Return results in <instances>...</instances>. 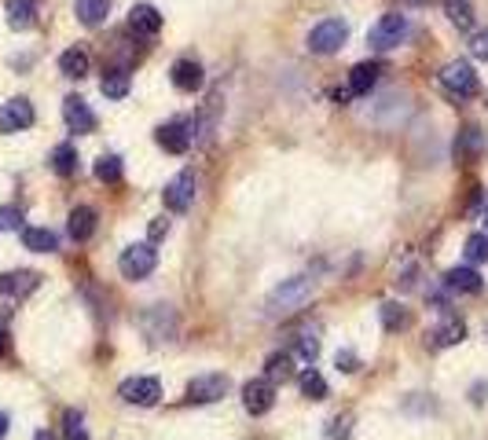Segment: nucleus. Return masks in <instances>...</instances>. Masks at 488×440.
<instances>
[{
  "label": "nucleus",
  "mask_w": 488,
  "mask_h": 440,
  "mask_svg": "<svg viewBox=\"0 0 488 440\" xmlns=\"http://www.w3.org/2000/svg\"><path fill=\"white\" fill-rule=\"evenodd\" d=\"M312 294H316V283L309 275L283 279V287H275L272 298H268V312L272 315H294V312H301L312 301Z\"/></svg>",
  "instance_id": "nucleus-1"
},
{
  "label": "nucleus",
  "mask_w": 488,
  "mask_h": 440,
  "mask_svg": "<svg viewBox=\"0 0 488 440\" xmlns=\"http://www.w3.org/2000/svg\"><path fill=\"white\" fill-rule=\"evenodd\" d=\"M437 82H440V89H444V92L456 96V99H474V96L481 92V77H477V73H474V66H470V63H463V59L444 63V66H440V73H437Z\"/></svg>",
  "instance_id": "nucleus-2"
},
{
  "label": "nucleus",
  "mask_w": 488,
  "mask_h": 440,
  "mask_svg": "<svg viewBox=\"0 0 488 440\" xmlns=\"http://www.w3.org/2000/svg\"><path fill=\"white\" fill-rule=\"evenodd\" d=\"M349 41V22L345 19H319L309 30V52L312 56H335Z\"/></svg>",
  "instance_id": "nucleus-3"
},
{
  "label": "nucleus",
  "mask_w": 488,
  "mask_h": 440,
  "mask_svg": "<svg viewBox=\"0 0 488 440\" xmlns=\"http://www.w3.org/2000/svg\"><path fill=\"white\" fill-rule=\"evenodd\" d=\"M404 37H408V15L386 12V15L368 30V45H371L375 52H389V48H400Z\"/></svg>",
  "instance_id": "nucleus-4"
},
{
  "label": "nucleus",
  "mask_w": 488,
  "mask_h": 440,
  "mask_svg": "<svg viewBox=\"0 0 488 440\" xmlns=\"http://www.w3.org/2000/svg\"><path fill=\"white\" fill-rule=\"evenodd\" d=\"M118 268H121V275L126 279H147L154 268H158V250H154V243H136V246H126L121 250V257H118Z\"/></svg>",
  "instance_id": "nucleus-5"
},
{
  "label": "nucleus",
  "mask_w": 488,
  "mask_h": 440,
  "mask_svg": "<svg viewBox=\"0 0 488 440\" xmlns=\"http://www.w3.org/2000/svg\"><path fill=\"white\" fill-rule=\"evenodd\" d=\"M195 169H184V173H177L170 184H166V191H161V198H166V210L170 213H187L191 210V203H195Z\"/></svg>",
  "instance_id": "nucleus-6"
},
{
  "label": "nucleus",
  "mask_w": 488,
  "mask_h": 440,
  "mask_svg": "<svg viewBox=\"0 0 488 440\" xmlns=\"http://www.w3.org/2000/svg\"><path fill=\"white\" fill-rule=\"evenodd\" d=\"M118 396L133 408H154L161 396V385H158V378H126L118 385Z\"/></svg>",
  "instance_id": "nucleus-7"
},
{
  "label": "nucleus",
  "mask_w": 488,
  "mask_h": 440,
  "mask_svg": "<svg viewBox=\"0 0 488 440\" xmlns=\"http://www.w3.org/2000/svg\"><path fill=\"white\" fill-rule=\"evenodd\" d=\"M228 393V375H198L187 382V404H217Z\"/></svg>",
  "instance_id": "nucleus-8"
},
{
  "label": "nucleus",
  "mask_w": 488,
  "mask_h": 440,
  "mask_svg": "<svg viewBox=\"0 0 488 440\" xmlns=\"http://www.w3.org/2000/svg\"><path fill=\"white\" fill-rule=\"evenodd\" d=\"M272 404H275V382L250 378L247 385H242V408H247L250 415H268Z\"/></svg>",
  "instance_id": "nucleus-9"
},
{
  "label": "nucleus",
  "mask_w": 488,
  "mask_h": 440,
  "mask_svg": "<svg viewBox=\"0 0 488 440\" xmlns=\"http://www.w3.org/2000/svg\"><path fill=\"white\" fill-rule=\"evenodd\" d=\"M63 122H66V129L77 133V136L96 133V114H92V107L81 99V96H66V99H63Z\"/></svg>",
  "instance_id": "nucleus-10"
},
{
  "label": "nucleus",
  "mask_w": 488,
  "mask_h": 440,
  "mask_svg": "<svg viewBox=\"0 0 488 440\" xmlns=\"http://www.w3.org/2000/svg\"><path fill=\"white\" fill-rule=\"evenodd\" d=\"M33 103L30 99H12V103H4L0 107V133H22V129H30L33 125Z\"/></svg>",
  "instance_id": "nucleus-11"
},
{
  "label": "nucleus",
  "mask_w": 488,
  "mask_h": 440,
  "mask_svg": "<svg viewBox=\"0 0 488 440\" xmlns=\"http://www.w3.org/2000/svg\"><path fill=\"white\" fill-rule=\"evenodd\" d=\"M144 331L151 341H170L177 334V315L166 308V305H154L147 315H144Z\"/></svg>",
  "instance_id": "nucleus-12"
},
{
  "label": "nucleus",
  "mask_w": 488,
  "mask_h": 440,
  "mask_svg": "<svg viewBox=\"0 0 488 440\" xmlns=\"http://www.w3.org/2000/svg\"><path fill=\"white\" fill-rule=\"evenodd\" d=\"M386 73V66L382 63H375V59H368V63H356L353 70H349V92L353 96H368L375 85H379V77Z\"/></svg>",
  "instance_id": "nucleus-13"
},
{
  "label": "nucleus",
  "mask_w": 488,
  "mask_h": 440,
  "mask_svg": "<svg viewBox=\"0 0 488 440\" xmlns=\"http://www.w3.org/2000/svg\"><path fill=\"white\" fill-rule=\"evenodd\" d=\"M129 30L136 37H154L161 30V12L154 4H133L129 8Z\"/></svg>",
  "instance_id": "nucleus-14"
},
{
  "label": "nucleus",
  "mask_w": 488,
  "mask_h": 440,
  "mask_svg": "<svg viewBox=\"0 0 488 440\" xmlns=\"http://www.w3.org/2000/svg\"><path fill=\"white\" fill-rule=\"evenodd\" d=\"M154 140H158V147H166L170 154H187V147H191V129H187L184 122H170V125H161V129L154 133Z\"/></svg>",
  "instance_id": "nucleus-15"
},
{
  "label": "nucleus",
  "mask_w": 488,
  "mask_h": 440,
  "mask_svg": "<svg viewBox=\"0 0 488 440\" xmlns=\"http://www.w3.org/2000/svg\"><path fill=\"white\" fill-rule=\"evenodd\" d=\"M37 283H40L37 272H4L0 275V294L4 298H26V294L37 290Z\"/></svg>",
  "instance_id": "nucleus-16"
},
{
  "label": "nucleus",
  "mask_w": 488,
  "mask_h": 440,
  "mask_svg": "<svg viewBox=\"0 0 488 440\" xmlns=\"http://www.w3.org/2000/svg\"><path fill=\"white\" fill-rule=\"evenodd\" d=\"M170 73H173V85H177L180 92H198L202 82H206V73H202V66H198L195 59H177Z\"/></svg>",
  "instance_id": "nucleus-17"
},
{
  "label": "nucleus",
  "mask_w": 488,
  "mask_h": 440,
  "mask_svg": "<svg viewBox=\"0 0 488 440\" xmlns=\"http://www.w3.org/2000/svg\"><path fill=\"white\" fill-rule=\"evenodd\" d=\"M66 231H70L74 243H89V238L96 235V210L92 206H74Z\"/></svg>",
  "instance_id": "nucleus-18"
},
{
  "label": "nucleus",
  "mask_w": 488,
  "mask_h": 440,
  "mask_svg": "<svg viewBox=\"0 0 488 440\" xmlns=\"http://www.w3.org/2000/svg\"><path fill=\"white\" fill-rule=\"evenodd\" d=\"M463 338H466L463 319H444L440 327H433V331L426 334V345H430V349H452V345H459Z\"/></svg>",
  "instance_id": "nucleus-19"
},
{
  "label": "nucleus",
  "mask_w": 488,
  "mask_h": 440,
  "mask_svg": "<svg viewBox=\"0 0 488 440\" xmlns=\"http://www.w3.org/2000/svg\"><path fill=\"white\" fill-rule=\"evenodd\" d=\"M59 70H63V77H70V82H81V77H89L92 59H89L85 48H66L59 56Z\"/></svg>",
  "instance_id": "nucleus-20"
},
{
  "label": "nucleus",
  "mask_w": 488,
  "mask_h": 440,
  "mask_svg": "<svg viewBox=\"0 0 488 440\" xmlns=\"http://www.w3.org/2000/svg\"><path fill=\"white\" fill-rule=\"evenodd\" d=\"M22 246L33 254H56L59 250V235L48 228H22Z\"/></svg>",
  "instance_id": "nucleus-21"
},
{
  "label": "nucleus",
  "mask_w": 488,
  "mask_h": 440,
  "mask_svg": "<svg viewBox=\"0 0 488 440\" xmlns=\"http://www.w3.org/2000/svg\"><path fill=\"white\" fill-rule=\"evenodd\" d=\"M444 283H449V290H459V294H481L484 290V279L474 268H452L449 275H444Z\"/></svg>",
  "instance_id": "nucleus-22"
},
{
  "label": "nucleus",
  "mask_w": 488,
  "mask_h": 440,
  "mask_svg": "<svg viewBox=\"0 0 488 440\" xmlns=\"http://www.w3.org/2000/svg\"><path fill=\"white\" fill-rule=\"evenodd\" d=\"M4 15L12 30H30L37 15V0H4Z\"/></svg>",
  "instance_id": "nucleus-23"
},
{
  "label": "nucleus",
  "mask_w": 488,
  "mask_h": 440,
  "mask_svg": "<svg viewBox=\"0 0 488 440\" xmlns=\"http://www.w3.org/2000/svg\"><path fill=\"white\" fill-rule=\"evenodd\" d=\"M74 15H77L81 26H103L107 15H110V0H77Z\"/></svg>",
  "instance_id": "nucleus-24"
},
{
  "label": "nucleus",
  "mask_w": 488,
  "mask_h": 440,
  "mask_svg": "<svg viewBox=\"0 0 488 440\" xmlns=\"http://www.w3.org/2000/svg\"><path fill=\"white\" fill-rule=\"evenodd\" d=\"M100 92L107 99H126L129 96V70L126 66H121V70H107L103 82H100Z\"/></svg>",
  "instance_id": "nucleus-25"
},
{
  "label": "nucleus",
  "mask_w": 488,
  "mask_h": 440,
  "mask_svg": "<svg viewBox=\"0 0 488 440\" xmlns=\"http://www.w3.org/2000/svg\"><path fill=\"white\" fill-rule=\"evenodd\" d=\"M440 4H444V15H449L452 26L470 30V22H474V0H440Z\"/></svg>",
  "instance_id": "nucleus-26"
},
{
  "label": "nucleus",
  "mask_w": 488,
  "mask_h": 440,
  "mask_svg": "<svg viewBox=\"0 0 488 440\" xmlns=\"http://www.w3.org/2000/svg\"><path fill=\"white\" fill-rule=\"evenodd\" d=\"M379 312H382V327H386L389 334L408 331V327H412V312L404 308V305H382Z\"/></svg>",
  "instance_id": "nucleus-27"
},
{
  "label": "nucleus",
  "mask_w": 488,
  "mask_h": 440,
  "mask_svg": "<svg viewBox=\"0 0 488 440\" xmlns=\"http://www.w3.org/2000/svg\"><path fill=\"white\" fill-rule=\"evenodd\" d=\"M265 378H268V382H287V378H294V359H291L287 352L268 356V364H265Z\"/></svg>",
  "instance_id": "nucleus-28"
},
{
  "label": "nucleus",
  "mask_w": 488,
  "mask_h": 440,
  "mask_svg": "<svg viewBox=\"0 0 488 440\" xmlns=\"http://www.w3.org/2000/svg\"><path fill=\"white\" fill-rule=\"evenodd\" d=\"M52 169L59 177H74L77 173V151H74V143H59L52 151Z\"/></svg>",
  "instance_id": "nucleus-29"
},
{
  "label": "nucleus",
  "mask_w": 488,
  "mask_h": 440,
  "mask_svg": "<svg viewBox=\"0 0 488 440\" xmlns=\"http://www.w3.org/2000/svg\"><path fill=\"white\" fill-rule=\"evenodd\" d=\"M298 382H301V393H305L309 400H327V382H323V375H319V371H312V367H309Z\"/></svg>",
  "instance_id": "nucleus-30"
},
{
  "label": "nucleus",
  "mask_w": 488,
  "mask_h": 440,
  "mask_svg": "<svg viewBox=\"0 0 488 440\" xmlns=\"http://www.w3.org/2000/svg\"><path fill=\"white\" fill-rule=\"evenodd\" d=\"M96 180L103 184H118L121 180V158L118 154H103L100 162H96Z\"/></svg>",
  "instance_id": "nucleus-31"
},
{
  "label": "nucleus",
  "mask_w": 488,
  "mask_h": 440,
  "mask_svg": "<svg viewBox=\"0 0 488 440\" xmlns=\"http://www.w3.org/2000/svg\"><path fill=\"white\" fill-rule=\"evenodd\" d=\"M463 250H466V257H470L474 264H484V261H488V235H484V231H474V235L466 238Z\"/></svg>",
  "instance_id": "nucleus-32"
},
{
  "label": "nucleus",
  "mask_w": 488,
  "mask_h": 440,
  "mask_svg": "<svg viewBox=\"0 0 488 440\" xmlns=\"http://www.w3.org/2000/svg\"><path fill=\"white\" fill-rule=\"evenodd\" d=\"M316 356H319V338H316V331H305L298 338V359L301 364H316Z\"/></svg>",
  "instance_id": "nucleus-33"
},
{
  "label": "nucleus",
  "mask_w": 488,
  "mask_h": 440,
  "mask_svg": "<svg viewBox=\"0 0 488 440\" xmlns=\"http://www.w3.org/2000/svg\"><path fill=\"white\" fill-rule=\"evenodd\" d=\"M481 147V133L470 125V129H463L459 133V140H456V151H459V158H474V151Z\"/></svg>",
  "instance_id": "nucleus-34"
},
{
  "label": "nucleus",
  "mask_w": 488,
  "mask_h": 440,
  "mask_svg": "<svg viewBox=\"0 0 488 440\" xmlns=\"http://www.w3.org/2000/svg\"><path fill=\"white\" fill-rule=\"evenodd\" d=\"M19 228H22V210L19 206L0 210V231H19Z\"/></svg>",
  "instance_id": "nucleus-35"
},
{
  "label": "nucleus",
  "mask_w": 488,
  "mask_h": 440,
  "mask_svg": "<svg viewBox=\"0 0 488 440\" xmlns=\"http://www.w3.org/2000/svg\"><path fill=\"white\" fill-rule=\"evenodd\" d=\"M470 56L474 59H488V30H477L470 37Z\"/></svg>",
  "instance_id": "nucleus-36"
},
{
  "label": "nucleus",
  "mask_w": 488,
  "mask_h": 440,
  "mask_svg": "<svg viewBox=\"0 0 488 440\" xmlns=\"http://www.w3.org/2000/svg\"><path fill=\"white\" fill-rule=\"evenodd\" d=\"M66 440H85V426H81V415L77 411H66Z\"/></svg>",
  "instance_id": "nucleus-37"
},
{
  "label": "nucleus",
  "mask_w": 488,
  "mask_h": 440,
  "mask_svg": "<svg viewBox=\"0 0 488 440\" xmlns=\"http://www.w3.org/2000/svg\"><path fill=\"white\" fill-rule=\"evenodd\" d=\"M335 364H338V371H345V375H353V371H360V359H356V352H338V359H335Z\"/></svg>",
  "instance_id": "nucleus-38"
},
{
  "label": "nucleus",
  "mask_w": 488,
  "mask_h": 440,
  "mask_svg": "<svg viewBox=\"0 0 488 440\" xmlns=\"http://www.w3.org/2000/svg\"><path fill=\"white\" fill-rule=\"evenodd\" d=\"M166 231H170V220H166V217H158V220H151V231H147V235H151V243H158V238H161V235H166Z\"/></svg>",
  "instance_id": "nucleus-39"
},
{
  "label": "nucleus",
  "mask_w": 488,
  "mask_h": 440,
  "mask_svg": "<svg viewBox=\"0 0 488 440\" xmlns=\"http://www.w3.org/2000/svg\"><path fill=\"white\" fill-rule=\"evenodd\" d=\"M8 352V331H4V324H0V356Z\"/></svg>",
  "instance_id": "nucleus-40"
},
{
  "label": "nucleus",
  "mask_w": 488,
  "mask_h": 440,
  "mask_svg": "<svg viewBox=\"0 0 488 440\" xmlns=\"http://www.w3.org/2000/svg\"><path fill=\"white\" fill-rule=\"evenodd\" d=\"M4 433H8V415L0 411V436H4Z\"/></svg>",
  "instance_id": "nucleus-41"
},
{
  "label": "nucleus",
  "mask_w": 488,
  "mask_h": 440,
  "mask_svg": "<svg viewBox=\"0 0 488 440\" xmlns=\"http://www.w3.org/2000/svg\"><path fill=\"white\" fill-rule=\"evenodd\" d=\"M408 4H415V8H423V4H426V0H408Z\"/></svg>",
  "instance_id": "nucleus-42"
},
{
  "label": "nucleus",
  "mask_w": 488,
  "mask_h": 440,
  "mask_svg": "<svg viewBox=\"0 0 488 440\" xmlns=\"http://www.w3.org/2000/svg\"><path fill=\"white\" fill-rule=\"evenodd\" d=\"M37 440H52V436L48 433H37Z\"/></svg>",
  "instance_id": "nucleus-43"
}]
</instances>
